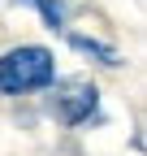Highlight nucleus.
<instances>
[{
  "label": "nucleus",
  "mask_w": 147,
  "mask_h": 156,
  "mask_svg": "<svg viewBox=\"0 0 147 156\" xmlns=\"http://www.w3.org/2000/svg\"><path fill=\"white\" fill-rule=\"evenodd\" d=\"M56 78V61L52 52L39 44H22L0 52V91L5 95H26V91H43Z\"/></svg>",
  "instance_id": "f257e3e1"
},
{
  "label": "nucleus",
  "mask_w": 147,
  "mask_h": 156,
  "mask_svg": "<svg viewBox=\"0 0 147 156\" xmlns=\"http://www.w3.org/2000/svg\"><path fill=\"white\" fill-rule=\"evenodd\" d=\"M95 108H100V91H95L91 78H65V83L52 87V113H56L65 126L91 122Z\"/></svg>",
  "instance_id": "f03ea898"
},
{
  "label": "nucleus",
  "mask_w": 147,
  "mask_h": 156,
  "mask_svg": "<svg viewBox=\"0 0 147 156\" xmlns=\"http://www.w3.org/2000/svg\"><path fill=\"white\" fill-rule=\"evenodd\" d=\"M69 44L78 48V52H87V56H100V65H117V52L108 48V44H100V39H87V35H69Z\"/></svg>",
  "instance_id": "7ed1b4c3"
},
{
  "label": "nucleus",
  "mask_w": 147,
  "mask_h": 156,
  "mask_svg": "<svg viewBox=\"0 0 147 156\" xmlns=\"http://www.w3.org/2000/svg\"><path fill=\"white\" fill-rule=\"evenodd\" d=\"M26 5L39 9V13H43V22H48L52 30H61V26H65V9L56 5V0H26Z\"/></svg>",
  "instance_id": "20e7f679"
}]
</instances>
